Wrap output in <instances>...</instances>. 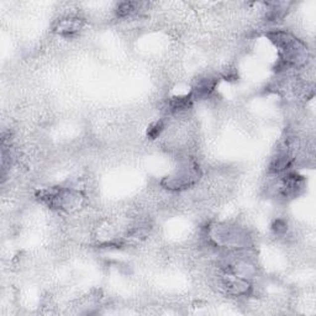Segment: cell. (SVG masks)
<instances>
[{"mask_svg":"<svg viewBox=\"0 0 316 316\" xmlns=\"http://www.w3.org/2000/svg\"><path fill=\"white\" fill-rule=\"evenodd\" d=\"M137 6H139V2H134V1H125V2H120L116 7V14L120 17H125L127 15H131L132 12H135L137 10Z\"/></svg>","mask_w":316,"mask_h":316,"instance_id":"ba28073f","label":"cell"},{"mask_svg":"<svg viewBox=\"0 0 316 316\" xmlns=\"http://www.w3.org/2000/svg\"><path fill=\"white\" fill-rule=\"evenodd\" d=\"M163 127L164 126H163L162 121L155 122V124H152L151 126H150V129L147 130V135H149L152 140L157 139V137L160 135V132L163 131Z\"/></svg>","mask_w":316,"mask_h":316,"instance_id":"9c48e42d","label":"cell"},{"mask_svg":"<svg viewBox=\"0 0 316 316\" xmlns=\"http://www.w3.org/2000/svg\"><path fill=\"white\" fill-rule=\"evenodd\" d=\"M193 101V95H187V96H178L174 98L170 101V108L173 111H183L187 110L192 106Z\"/></svg>","mask_w":316,"mask_h":316,"instance_id":"52a82bcc","label":"cell"},{"mask_svg":"<svg viewBox=\"0 0 316 316\" xmlns=\"http://www.w3.org/2000/svg\"><path fill=\"white\" fill-rule=\"evenodd\" d=\"M271 40L279 48H282L283 60L290 65L300 66L307 61L308 50L300 41L294 39L285 32H273Z\"/></svg>","mask_w":316,"mask_h":316,"instance_id":"6da1fadb","label":"cell"},{"mask_svg":"<svg viewBox=\"0 0 316 316\" xmlns=\"http://www.w3.org/2000/svg\"><path fill=\"white\" fill-rule=\"evenodd\" d=\"M216 86V79L214 78H205V79H201L200 81L197 84V86L194 88V96H199V98H204V96H208L210 95L211 91L215 89Z\"/></svg>","mask_w":316,"mask_h":316,"instance_id":"5b68a950","label":"cell"},{"mask_svg":"<svg viewBox=\"0 0 316 316\" xmlns=\"http://www.w3.org/2000/svg\"><path fill=\"white\" fill-rule=\"evenodd\" d=\"M83 26V21L78 17H68V19L61 20L58 26L56 27V31L58 34L63 35V36H72V35L77 34L79 30Z\"/></svg>","mask_w":316,"mask_h":316,"instance_id":"277c9868","label":"cell"},{"mask_svg":"<svg viewBox=\"0 0 316 316\" xmlns=\"http://www.w3.org/2000/svg\"><path fill=\"white\" fill-rule=\"evenodd\" d=\"M273 230L276 231L277 234H283L287 231V225H285L284 221L282 220H277L273 225Z\"/></svg>","mask_w":316,"mask_h":316,"instance_id":"30bf717a","label":"cell"},{"mask_svg":"<svg viewBox=\"0 0 316 316\" xmlns=\"http://www.w3.org/2000/svg\"><path fill=\"white\" fill-rule=\"evenodd\" d=\"M199 175H200V173H199L198 167L195 164H193L189 165V167L183 168L179 172L175 173L174 175L167 177L163 180L162 184L164 185L167 189H187L190 185L195 184V183L198 182Z\"/></svg>","mask_w":316,"mask_h":316,"instance_id":"7a4b0ae2","label":"cell"},{"mask_svg":"<svg viewBox=\"0 0 316 316\" xmlns=\"http://www.w3.org/2000/svg\"><path fill=\"white\" fill-rule=\"evenodd\" d=\"M292 163V158L288 154H279L276 158H273L271 163V169L273 172H282V170L287 169Z\"/></svg>","mask_w":316,"mask_h":316,"instance_id":"8992f818","label":"cell"},{"mask_svg":"<svg viewBox=\"0 0 316 316\" xmlns=\"http://www.w3.org/2000/svg\"><path fill=\"white\" fill-rule=\"evenodd\" d=\"M224 285L226 287V289L234 295H243L248 293V290L251 289V285L248 284L247 280H244L243 278L233 276V274H228L224 279Z\"/></svg>","mask_w":316,"mask_h":316,"instance_id":"3957f363","label":"cell"}]
</instances>
